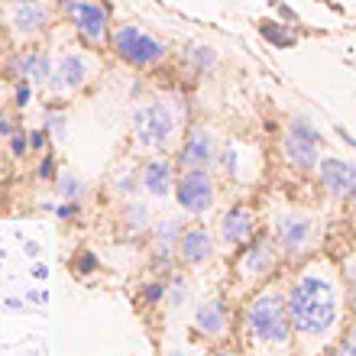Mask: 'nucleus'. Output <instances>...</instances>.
Here are the masks:
<instances>
[{
	"label": "nucleus",
	"mask_w": 356,
	"mask_h": 356,
	"mask_svg": "<svg viewBox=\"0 0 356 356\" xmlns=\"http://www.w3.org/2000/svg\"><path fill=\"white\" fill-rule=\"evenodd\" d=\"M282 253L272 243V236H253L246 246H240V256L234 259V279L243 291H253L256 285H263L269 279L275 266H279Z\"/></svg>",
	"instance_id": "9"
},
{
	"label": "nucleus",
	"mask_w": 356,
	"mask_h": 356,
	"mask_svg": "<svg viewBox=\"0 0 356 356\" xmlns=\"http://www.w3.org/2000/svg\"><path fill=\"white\" fill-rule=\"evenodd\" d=\"M29 143H33V146H36V149H39V146L46 143V136H42V130H36V133H33V136H29Z\"/></svg>",
	"instance_id": "30"
},
{
	"label": "nucleus",
	"mask_w": 356,
	"mask_h": 356,
	"mask_svg": "<svg viewBox=\"0 0 356 356\" xmlns=\"http://www.w3.org/2000/svg\"><path fill=\"white\" fill-rule=\"evenodd\" d=\"M181 220L178 217H162L152 220L149 227V240H152V253L159 259V266H169L172 259H178V236H181Z\"/></svg>",
	"instance_id": "19"
},
{
	"label": "nucleus",
	"mask_w": 356,
	"mask_h": 356,
	"mask_svg": "<svg viewBox=\"0 0 356 356\" xmlns=\"http://www.w3.org/2000/svg\"><path fill=\"white\" fill-rule=\"evenodd\" d=\"M0 29H3V26H0Z\"/></svg>",
	"instance_id": "31"
},
{
	"label": "nucleus",
	"mask_w": 356,
	"mask_h": 356,
	"mask_svg": "<svg viewBox=\"0 0 356 356\" xmlns=\"http://www.w3.org/2000/svg\"><path fill=\"white\" fill-rule=\"evenodd\" d=\"M343 289H347L350 301H353V308H356V253L347 259V266H343Z\"/></svg>",
	"instance_id": "23"
},
{
	"label": "nucleus",
	"mask_w": 356,
	"mask_h": 356,
	"mask_svg": "<svg viewBox=\"0 0 356 356\" xmlns=\"http://www.w3.org/2000/svg\"><path fill=\"white\" fill-rule=\"evenodd\" d=\"M133 130H136V143L143 149L165 152L181 136V113L175 111L172 101L152 97L133 111Z\"/></svg>",
	"instance_id": "3"
},
{
	"label": "nucleus",
	"mask_w": 356,
	"mask_h": 356,
	"mask_svg": "<svg viewBox=\"0 0 356 356\" xmlns=\"http://www.w3.org/2000/svg\"><path fill=\"white\" fill-rule=\"evenodd\" d=\"M56 7L88 49H104L111 42L113 26H111V10H107L104 0H58Z\"/></svg>",
	"instance_id": "6"
},
{
	"label": "nucleus",
	"mask_w": 356,
	"mask_h": 356,
	"mask_svg": "<svg viewBox=\"0 0 356 356\" xmlns=\"http://www.w3.org/2000/svg\"><path fill=\"white\" fill-rule=\"evenodd\" d=\"M230 327V308L220 295H211L195 308V330L211 340H220Z\"/></svg>",
	"instance_id": "18"
},
{
	"label": "nucleus",
	"mask_w": 356,
	"mask_h": 356,
	"mask_svg": "<svg viewBox=\"0 0 356 356\" xmlns=\"http://www.w3.org/2000/svg\"><path fill=\"white\" fill-rule=\"evenodd\" d=\"M259 33H263V39H269L275 49H289L295 46V36L289 33V26H282V23H272V19H263L259 23Z\"/></svg>",
	"instance_id": "21"
},
{
	"label": "nucleus",
	"mask_w": 356,
	"mask_h": 356,
	"mask_svg": "<svg viewBox=\"0 0 356 356\" xmlns=\"http://www.w3.org/2000/svg\"><path fill=\"white\" fill-rule=\"evenodd\" d=\"M58 7L49 0H7L3 7V29L19 42H33L49 33Z\"/></svg>",
	"instance_id": "8"
},
{
	"label": "nucleus",
	"mask_w": 356,
	"mask_h": 356,
	"mask_svg": "<svg viewBox=\"0 0 356 356\" xmlns=\"http://www.w3.org/2000/svg\"><path fill=\"white\" fill-rule=\"evenodd\" d=\"M217 236L227 250H240L256 236V211L250 204H230L217 220Z\"/></svg>",
	"instance_id": "14"
},
{
	"label": "nucleus",
	"mask_w": 356,
	"mask_h": 356,
	"mask_svg": "<svg viewBox=\"0 0 356 356\" xmlns=\"http://www.w3.org/2000/svg\"><path fill=\"white\" fill-rule=\"evenodd\" d=\"M178 259L185 266H207L214 259V234L204 224H191L178 236Z\"/></svg>",
	"instance_id": "16"
},
{
	"label": "nucleus",
	"mask_w": 356,
	"mask_h": 356,
	"mask_svg": "<svg viewBox=\"0 0 356 356\" xmlns=\"http://www.w3.org/2000/svg\"><path fill=\"white\" fill-rule=\"evenodd\" d=\"M62 195H65V197H78V195H81V181H78V178H65V181H62Z\"/></svg>",
	"instance_id": "25"
},
{
	"label": "nucleus",
	"mask_w": 356,
	"mask_h": 356,
	"mask_svg": "<svg viewBox=\"0 0 356 356\" xmlns=\"http://www.w3.org/2000/svg\"><path fill=\"white\" fill-rule=\"evenodd\" d=\"M162 295H165V289H162L159 282H152V285H146V298H149V301H159Z\"/></svg>",
	"instance_id": "27"
},
{
	"label": "nucleus",
	"mask_w": 356,
	"mask_h": 356,
	"mask_svg": "<svg viewBox=\"0 0 356 356\" xmlns=\"http://www.w3.org/2000/svg\"><path fill=\"white\" fill-rule=\"evenodd\" d=\"M243 340L253 356H282L291 343V318L285 291L269 282L253 291L243 308Z\"/></svg>",
	"instance_id": "2"
},
{
	"label": "nucleus",
	"mask_w": 356,
	"mask_h": 356,
	"mask_svg": "<svg viewBox=\"0 0 356 356\" xmlns=\"http://www.w3.org/2000/svg\"><path fill=\"white\" fill-rule=\"evenodd\" d=\"M13 152H26V140H23V136H13Z\"/></svg>",
	"instance_id": "29"
},
{
	"label": "nucleus",
	"mask_w": 356,
	"mask_h": 356,
	"mask_svg": "<svg viewBox=\"0 0 356 356\" xmlns=\"http://www.w3.org/2000/svg\"><path fill=\"white\" fill-rule=\"evenodd\" d=\"M272 243L279 246V253L285 259H305L314 250L318 240V224L308 211L301 207H279L272 214Z\"/></svg>",
	"instance_id": "4"
},
{
	"label": "nucleus",
	"mask_w": 356,
	"mask_h": 356,
	"mask_svg": "<svg viewBox=\"0 0 356 356\" xmlns=\"http://www.w3.org/2000/svg\"><path fill=\"white\" fill-rule=\"evenodd\" d=\"M175 204L188 217H204L217 204V178L211 169H181L175 178Z\"/></svg>",
	"instance_id": "11"
},
{
	"label": "nucleus",
	"mask_w": 356,
	"mask_h": 356,
	"mask_svg": "<svg viewBox=\"0 0 356 356\" xmlns=\"http://www.w3.org/2000/svg\"><path fill=\"white\" fill-rule=\"evenodd\" d=\"M123 220H130V230H149L152 211L143 204V201H127V204H123Z\"/></svg>",
	"instance_id": "20"
},
{
	"label": "nucleus",
	"mask_w": 356,
	"mask_h": 356,
	"mask_svg": "<svg viewBox=\"0 0 356 356\" xmlns=\"http://www.w3.org/2000/svg\"><path fill=\"white\" fill-rule=\"evenodd\" d=\"M188 58H191V62H195V68L197 72H207V75H211V72H214L217 68V62H220V58H217V52L211 46H204V42H197V46H191L188 49Z\"/></svg>",
	"instance_id": "22"
},
{
	"label": "nucleus",
	"mask_w": 356,
	"mask_h": 356,
	"mask_svg": "<svg viewBox=\"0 0 356 356\" xmlns=\"http://www.w3.org/2000/svg\"><path fill=\"white\" fill-rule=\"evenodd\" d=\"M318 178L334 201H356V162L340 156H321Z\"/></svg>",
	"instance_id": "13"
},
{
	"label": "nucleus",
	"mask_w": 356,
	"mask_h": 356,
	"mask_svg": "<svg viewBox=\"0 0 356 356\" xmlns=\"http://www.w3.org/2000/svg\"><path fill=\"white\" fill-rule=\"evenodd\" d=\"M334 133H337L340 140H343V143H347V146H350V149H353V152H356V140H353V136H350V133H347V130H343V127H334Z\"/></svg>",
	"instance_id": "28"
},
{
	"label": "nucleus",
	"mask_w": 356,
	"mask_h": 356,
	"mask_svg": "<svg viewBox=\"0 0 356 356\" xmlns=\"http://www.w3.org/2000/svg\"><path fill=\"white\" fill-rule=\"evenodd\" d=\"M94 72H97V56H94L88 46L56 52V65H52V75H49V81H46L49 97L68 101V97L81 94L91 85Z\"/></svg>",
	"instance_id": "5"
},
{
	"label": "nucleus",
	"mask_w": 356,
	"mask_h": 356,
	"mask_svg": "<svg viewBox=\"0 0 356 356\" xmlns=\"http://www.w3.org/2000/svg\"><path fill=\"white\" fill-rule=\"evenodd\" d=\"M217 136L211 127H188L181 133V146H178V169H211L217 159Z\"/></svg>",
	"instance_id": "12"
},
{
	"label": "nucleus",
	"mask_w": 356,
	"mask_h": 356,
	"mask_svg": "<svg viewBox=\"0 0 356 356\" xmlns=\"http://www.w3.org/2000/svg\"><path fill=\"white\" fill-rule=\"evenodd\" d=\"M140 191L146 197H169L175 191V162L152 156L140 165Z\"/></svg>",
	"instance_id": "17"
},
{
	"label": "nucleus",
	"mask_w": 356,
	"mask_h": 356,
	"mask_svg": "<svg viewBox=\"0 0 356 356\" xmlns=\"http://www.w3.org/2000/svg\"><path fill=\"white\" fill-rule=\"evenodd\" d=\"M321 146H324V133L308 120V117H291L285 133H282V152L285 162L295 165L298 172H311L318 169L321 162Z\"/></svg>",
	"instance_id": "10"
},
{
	"label": "nucleus",
	"mask_w": 356,
	"mask_h": 356,
	"mask_svg": "<svg viewBox=\"0 0 356 356\" xmlns=\"http://www.w3.org/2000/svg\"><path fill=\"white\" fill-rule=\"evenodd\" d=\"M337 356H356V324L350 327V334L343 340H340V350H337Z\"/></svg>",
	"instance_id": "24"
},
{
	"label": "nucleus",
	"mask_w": 356,
	"mask_h": 356,
	"mask_svg": "<svg viewBox=\"0 0 356 356\" xmlns=\"http://www.w3.org/2000/svg\"><path fill=\"white\" fill-rule=\"evenodd\" d=\"M52 65H56V52H49V49H23L10 62L17 81H23V85H46L52 75Z\"/></svg>",
	"instance_id": "15"
},
{
	"label": "nucleus",
	"mask_w": 356,
	"mask_h": 356,
	"mask_svg": "<svg viewBox=\"0 0 356 356\" xmlns=\"http://www.w3.org/2000/svg\"><path fill=\"white\" fill-rule=\"evenodd\" d=\"M285 301H289L291 334L311 347H324L340 327L347 289L327 259H311L295 272Z\"/></svg>",
	"instance_id": "1"
},
{
	"label": "nucleus",
	"mask_w": 356,
	"mask_h": 356,
	"mask_svg": "<svg viewBox=\"0 0 356 356\" xmlns=\"http://www.w3.org/2000/svg\"><path fill=\"white\" fill-rule=\"evenodd\" d=\"M172 301H175V305H181V301H185V295H188V289H185V279H178L175 285H172Z\"/></svg>",
	"instance_id": "26"
},
{
	"label": "nucleus",
	"mask_w": 356,
	"mask_h": 356,
	"mask_svg": "<svg viewBox=\"0 0 356 356\" xmlns=\"http://www.w3.org/2000/svg\"><path fill=\"white\" fill-rule=\"evenodd\" d=\"M107 46L113 49V56L127 62L133 68H156L165 62V46L162 39H156L152 33H146L136 23H120V26L111 29V42Z\"/></svg>",
	"instance_id": "7"
}]
</instances>
